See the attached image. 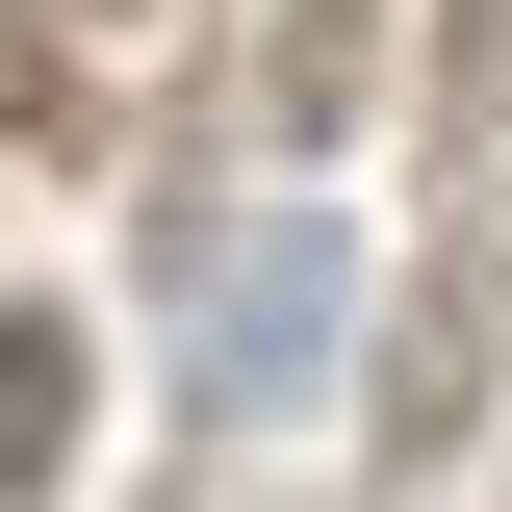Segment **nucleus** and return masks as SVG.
I'll return each mask as SVG.
<instances>
[{
  "mask_svg": "<svg viewBox=\"0 0 512 512\" xmlns=\"http://www.w3.org/2000/svg\"><path fill=\"white\" fill-rule=\"evenodd\" d=\"M180 308H205V410H308L333 384V205H180Z\"/></svg>",
  "mask_w": 512,
  "mask_h": 512,
  "instance_id": "f257e3e1",
  "label": "nucleus"
},
{
  "mask_svg": "<svg viewBox=\"0 0 512 512\" xmlns=\"http://www.w3.org/2000/svg\"><path fill=\"white\" fill-rule=\"evenodd\" d=\"M77 77H52V26H26V0H0V154H26V128H52Z\"/></svg>",
  "mask_w": 512,
  "mask_h": 512,
  "instance_id": "39448f33",
  "label": "nucleus"
},
{
  "mask_svg": "<svg viewBox=\"0 0 512 512\" xmlns=\"http://www.w3.org/2000/svg\"><path fill=\"white\" fill-rule=\"evenodd\" d=\"M77 461V308H0V487Z\"/></svg>",
  "mask_w": 512,
  "mask_h": 512,
  "instance_id": "20e7f679",
  "label": "nucleus"
},
{
  "mask_svg": "<svg viewBox=\"0 0 512 512\" xmlns=\"http://www.w3.org/2000/svg\"><path fill=\"white\" fill-rule=\"evenodd\" d=\"M256 77H282V128L333 154V128L384 103V0H282V52H256Z\"/></svg>",
  "mask_w": 512,
  "mask_h": 512,
  "instance_id": "7ed1b4c3",
  "label": "nucleus"
},
{
  "mask_svg": "<svg viewBox=\"0 0 512 512\" xmlns=\"http://www.w3.org/2000/svg\"><path fill=\"white\" fill-rule=\"evenodd\" d=\"M487 308H512L487 256H436V282H410V333H384V410H359L384 461H461V384H487Z\"/></svg>",
  "mask_w": 512,
  "mask_h": 512,
  "instance_id": "f03ea898",
  "label": "nucleus"
}]
</instances>
